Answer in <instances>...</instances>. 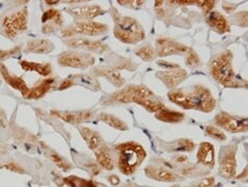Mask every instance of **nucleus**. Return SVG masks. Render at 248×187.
<instances>
[{
    "mask_svg": "<svg viewBox=\"0 0 248 187\" xmlns=\"http://www.w3.org/2000/svg\"><path fill=\"white\" fill-rule=\"evenodd\" d=\"M232 53L230 50L215 55L211 61L209 68L210 73L217 82H219L225 88H239L242 82L239 80L232 68Z\"/></svg>",
    "mask_w": 248,
    "mask_h": 187,
    "instance_id": "1",
    "label": "nucleus"
},
{
    "mask_svg": "<svg viewBox=\"0 0 248 187\" xmlns=\"http://www.w3.org/2000/svg\"><path fill=\"white\" fill-rule=\"evenodd\" d=\"M111 16L114 21V37L125 44H137L145 38L143 27L132 17L122 16L121 14L111 10Z\"/></svg>",
    "mask_w": 248,
    "mask_h": 187,
    "instance_id": "2",
    "label": "nucleus"
},
{
    "mask_svg": "<svg viewBox=\"0 0 248 187\" xmlns=\"http://www.w3.org/2000/svg\"><path fill=\"white\" fill-rule=\"evenodd\" d=\"M115 151L119 154L118 167L121 172L127 176L134 174L147 156L143 147L135 141L120 143L115 147Z\"/></svg>",
    "mask_w": 248,
    "mask_h": 187,
    "instance_id": "3",
    "label": "nucleus"
},
{
    "mask_svg": "<svg viewBox=\"0 0 248 187\" xmlns=\"http://www.w3.org/2000/svg\"><path fill=\"white\" fill-rule=\"evenodd\" d=\"M28 13L26 8L12 11L0 18V33L10 40H15L27 30Z\"/></svg>",
    "mask_w": 248,
    "mask_h": 187,
    "instance_id": "4",
    "label": "nucleus"
},
{
    "mask_svg": "<svg viewBox=\"0 0 248 187\" xmlns=\"http://www.w3.org/2000/svg\"><path fill=\"white\" fill-rule=\"evenodd\" d=\"M154 96V93L143 85H129L125 89L111 94L103 103L105 105L111 103L129 104L135 102V100L140 98H153Z\"/></svg>",
    "mask_w": 248,
    "mask_h": 187,
    "instance_id": "5",
    "label": "nucleus"
},
{
    "mask_svg": "<svg viewBox=\"0 0 248 187\" xmlns=\"http://www.w3.org/2000/svg\"><path fill=\"white\" fill-rule=\"evenodd\" d=\"M108 31L106 24L94 22V21H77L74 24L69 26L67 30L62 31V34L65 39L74 38L76 35H91L97 37L105 33Z\"/></svg>",
    "mask_w": 248,
    "mask_h": 187,
    "instance_id": "6",
    "label": "nucleus"
},
{
    "mask_svg": "<svg viewBox=\"0 0 248 187\" xmlns=\"http://www.w3.org/2000/svg\"><path fill=\"white\" fill-rule=\"evenodd\" d=\"M190 96L191 109L200 110L202 112H211L215 109L216 100L211 91L203 85H195L189 91Z\"/></svg>",
    "mask_w": 248,
    "mask_h": 187,
    "instance_id": "7",
    "label": "nucleus"
},
{
    "mask_svg": "<svg viewBox=\"0 0 248 187\" xmlns=\"http://www.w3.org/2000/svg\"><path fill=\"white\" fill-rule=\"evenodd\" d=\"M57 62L62 67L74 69H87L94 63V57L92 54L78 51H64L57 57Z\"/></svg>",
    "mask_w": 248,
    "mask_h": 187,
    "instance_id": "8",
    "label": "nucleus"
},
{
    "mask_svg": "<svg viewBox=\"0 0 248 187\" xmlns=\"http://www.w3.org/2000/svg\"><path fill=\"white\" fill-rule=\"evenodd\" d=\"M237 149L234 146H227L221 149L219 155V174L224 179H232L236 176Z\"/></svg>",
    "mask_w": 248,
    "mask_h": 187,
    "instance_id": "9",
    "label": "nucleus"
},
{
    "mask_svg": "<svg viewBox=\"0 0 248 187\" xmlns=\"http://www.w3.org/2000/svg\"><path fill=\"white\" fill-rule=\"evenodd\" d=\"M215 123L218 127L231 133L246 132L248 129L247 118L235 117L224 111L219 112L215 117Z\"/></svg>",
    "mask_w": 248,
    "mask_h": 187,
    "instance_id": "10",
    "label": "nucleus"
},
{
    "mask_svg": "<svg viewBox=\"0 0 248 187\" xmlns=\"http://www.w3.org/2000/svg\"><path fill=\"white\" fill-rule=\"evenodd\" d=\"M188 47L171 39H159L156 41L155 53L157 56L165 57L170 55H183L188 51Z\"/></svg>",
    "mask_w": 248,
    "mask_h": 187,
    "instance_id": "11",
    "label": "nucleus"
},
{
    "mask_svg": "<svg viewBox=\"0 0 248 187\" xmlns=\"http://www.w3.org/2000/svg\"><path fill=\"white\" fill-rule=\"evenodd\" d=\"M64 44L71 48L87 50V51L96 52V53H103L108 50L107 45L103 44V43L100 41H94V40H90V39L80 38V37L65 39Z\"/></svg>",
    "mask_w": 248,
    "mask_h": 187,
    "instance_id": "12",
    "label": "nucleus"
},
{
    "mask_svg": "<svg viewBox=\"0 0 248 187\" xmlns=\"http://www.w3.org/2000/svg\"><path fill=\"white\" fill-rule=\"evenodd\" d=\"M156 76L167 86V88L170 90H176L177 86L187 78L188 73L186 70L178 67L160 71L156 74Z\"/></svg>",
    "mask_w": 248,
    "mask_h": 187,
    "instance_id": "13",
    "label": "nucleus"
},
{
    "mask_svg": "<svg viewBox=\"0 0 248 187\" xmlns=\"http://www.w3.org/2000/svg\"><path fill=\"white\" fill-rule=\"evenodd\" d=\"M67 12L77 21H92L104 13V10L99 5L86 4L76 5L67 9Z\"/></svg>",
    "mask_w": 248,
    "mask_h": 187,
    "instance_id": "14",
    "label": "nucleus"
},
{
    "mask_svg": "<svg viewBox=\"0 0 248 187\" xmlns=\"http://www.w3.org/2000/svg\"><path fill=\"white\" fill-rule=\"evenodd\" d=\"M51 113L53 116L57 117L64 121L65 123L78 125L84 123V122H89L94 118V111L93 110H81V111H58L52 110Z\"/></svg>",
    "mask_w": 248,
    "mask_h": 187,
    "instance_id": "15",
    "label": "nucleus"
},
{
    "mask_svg": "<svg viewBox=\"0 0 248 187\" xmlns=\"http://www.w3.org/2000/svg\"><path fill=\"white\" fill-rule=\"evenodd\" d=\"M42 32L43 33H52L58 28H61L63 24V18L62 13L54 9H50L43 14L42 16Z\"/></svg>",
    "mask_w": 248,
    "mask_h": 187,
    "instance_id": "16",
    "label": "nucleus"
},
{
    "mask_svg": "<svg viewBox=\"0 0 248 187\" xmlns=\"http://www.w3.org/2000/svg\"><path fill=\"white\" fill-rule=\"evenodd\" d=\"M145 175L152 180L160 182H176L180 180V177L174 174L170 170L163 168V167H157V165H149L144 170Z\"/></svg>",
    "mask_w": 248,
    "mask_h": 187,
    "instance_id": "17",
    "label": "nucleus"
},
{
    "mask_svg": "<svg viewBox=\"0 0 248 187\" xmlns=\"http://www.w3.org/2000/svg\"><path fill=\"white\" fill-rule=\"evenodd\" d=\"M55 83V78L49 77L36 82L32 88H29L27 93L23 96L26 99L38 100L43 98L46 94L53 88Z\"/></svg>",
    "mask_w": 248,
    "mask_h": 187,
    "instance_id": "18",
    "label": "nucleus"
},
{
    "mask_svg": "<svg viewBox=\"0 0 248 187\" xmlns=\"http://www.w3.org/2000/svg\"><path fill=\"white\" fill-rule=\"evenodd\" d=\"M0 74H1L3 80L10 86H12L13 89L19 91L22 94V96H24L27 93L29 88L27 86L24 79L20 76H17L16 74L12 73V72L7 69L2 62L0 63Z\"/></svg>",
    "mask_w": 248,
    "mask_h": 187,
    "instance_id": "19",
    "label": "nucleus"
},
{
    "mask_svg": "<svg viewBox=\"0 0 248 187\" xmlns=\"http://www.w3.org/2000/svg\"><path fill=\"white\" fill-rule=\"evenodd\" d=\"M206 21L209 26L218 33H227L231 31V26L228 19L219 12L207 13Z\"/></svg>",
    "mask_w": 248,
    "mask_h": 187,
    "instance_id": "20",
    "label": "nucleus"
},
{
    "mask_svg": "<svg viewBox=\"0 0 248 187\" xmlns=\"http://www.w3.org/2000/svg\"><path fill=\"white\" fill-rule=\"evenodd\" d=\"M198 161L200 164L208 168H214L215 165V149L212 143L203 141L201 143L198 151Z\"/></svg>",
    "mask_w": 248,
    "mask_h": 187,
    "instance_id": "21",
    "label": "nucleus"
},
{
    "mask_svg": "<svg viewBox=\"0 0 248 187\" xmlns=\"http://www.w3.org/2000/svg\"><path fill=\"white\" fill-rule=\"evenodd\" d=\"M54 49L52 42L46 39H35L27 42L25 47L26 53H35V54H47Z\"/></svg>",
    "mask_w": 248,
    "mask_h": 187,
    "instance_id": "22",
    "label": "nucleus"
},
{
    "mask_svg": "<svg viewBox=\"0 0 248 187\" xmlns=\"http://www.w3.org/2000/svg\"><path fill=\"white\" fill-rule=\"evenodd\" d=\"M78 129L83 140L86 141L87 146H89V148L93 150V152L104 143L103 140H102L101 135L97 131H94L93 129H90L87 127H82V126L79 127Z\"/></svg>",
    "mask_w": 248,
    "mask_h": 187,
    "instance_id": "23",
    "label": "nucleus"
},
{
    "mask_svg": "<svg viewBox=\"0 0 248 187\" xmlns=\"http://www.w3.org/2000/svg\"><path fill=\"white\" fill-rule=\"evenodd\" d=\"M93 74L105 77L107 80L110 81L113 85L118 86V88H121V86H123L126 82V80L123 78L120 72L112 68H97L93 70Z\"/></svg>",
    "mask_w": 248,
    "mask_h": 187,
    "instance_id": "24",
    "label": "nucleus"
},
{
    "mask_svg": "<svg viewBox=\"0 0 248 187\" xmlns=\"http://www.w3.org/2000/svg\"><path fill=\"white\" fill-rule=\"evenodd\" d=\"M94 155H96L97 162L100 167L107 171H111L114 168L113 157L104 143L98 150L94 151Z\"/></svg>",
    "mask_w": 248,
    "mask_h": 187,
    "instance_id": "25",
    "label": "nucleus"
},
{
    "mask_svg": "<svg viewBox=\"0 0 248 187\" xmlns=\"http://www.w3.org/2000/svg\"><path fill=\"white\" fill-rule=\"evenodd\" d=\"M20 66L26 72H35L43 77H47L52 73V67L50 63H39L34 62L21 61Z\"/></svg>",
    "mask_w": 248,
    "mask_h": 187,
    "instance_id": "26",
    "label": "nucleus"
},
{
    "mask_svg": "<svg viewBox=\"0 0 248 187\" xmlns=\"http://www.w3.org/2000/svg\"><path fill=\"white\" fill-rule=\"evenodd\" d=\"M169 99L172 103L177 104L183 109H191L190 96L189 92L184 90H172L169 93Z\"/></svg>",
    "mask_w": 248,
    "mask_h": 187,
    "instance_id": "27",
    "label": "nucleus"
},
{
    "mask_svg": "<svg viewBox=\"0 0 248 187\" xmlns=\"http://www.w3.org/2000/svg\"><path fill=\"white\" fill-rule=\"evenodd\" d=\"M162 147L164 150L169 151V152L182 153V152H190V151H192L194 149V143L190 140L181 139L171 142H166Z\"/></svg>",
    "mask_w": 248,
    "mask_h": 187,
    "instance_id": "28",
    "label": "nucleus"
},
{
    "mask_svg": "<svg viewBox=\"0 0 248 187\" xmlns=\"http://www.w3.org/2000/svg\"><path fill=\"white\" fill-rule=\"evenodd\" d=\"M41 148L43 149L45 155L47 157H49L50 159L54 162V164L57 165V167L60 169L63 170V171H69L73 168V165L67 159H64L63 157H62L57 152H55L54 150H52L51 148H49L48 146H46L45 143H42Z\"/></svg>",
    "mask_w": 248,
    "mask_h": 187,
    "instance_id": "29",
    "label": "nucleus"
},
{
    "mask_svg": "<svg viewBox=\"0 0 248 187\" xmlns=\"http://www.w3.org/2000/svg\"><path fill=\"white\" fill-rule=\"evenodd\" d=\"M155 117L157 120L165 122V123H180V122L183 121L185 118L184 113L166 109V107L156 112Z\"/></svg>",
    "mask_w": 248,
    "mask_h": 187,
    "instance_id": "30",
    "label": "nucleus"
},
{
    "mask_svg": "<svg viewBox=\"0 0 248 187\" xmlns=\"http://www.w3.org/2000/svg\"><path fill=\"white\" fill-rule=\"evenodd\" d=\"M71 79L74 82V84L82 85L84 88L92 90V91H99L100 88V82L96 77L86 75V74H79L71 77Z\"/></svg>",
    "mask_w": 248,
    "mask_h": 187,
    "instance_id": "31",
    "label": "nucleus"
},
{
    "mask_svg": "<svg viewBox=\"0 0 248 187\" xmlns=\"http://www.w3.org/2000/svg\"><path fill=\"white\" fill-rule=\"evenodd\" d=\"M99 120L101 122H103V123L107 124L108 126L116 129V130H121V131L128 130V126L127 124H125V122H123L121 119L116 118L115 116H112L110 113L103 112L99 114Z\"/></svg>",
    "mask_w": 248,
    "mask_h": 187,
    "instance_id": "32",
    "label": "nucleus"
},
{
    "mask_svg": "<svg viewBox=\"0 0 248 187\" xmlns=\"http://www.w3.org/2000/svg\"><path fill=\"white\" fill-rule=\"evenodd\" d=\"M134 103L142 106L144 109H147L150 112H155V113L165 107L162 102L158 101V100H156L154 97L153 98H140V99L135 100Z\"/></svg>",
    "mask_w": 248,
    "mask_h": 187,
    "instance_id": "33",
    "label": "nucleus"
},
{
    "mask_svg": "<svg viewBox=\"0 0 248 187\" xmlns=\"http://www.w3.org/2000/svg\"><path fill=\"white\" fill-rule=\"evenodd\" d=\"M64 183L70 187H97L92 180H85L76 176H70L63 179Z\"/></svg>",
    "mask_w": 248,
    "mask_h": 187,
    "instance_id": "34",
    "label": "nucleus"
},
{
    "mask_svg": "<svg viewBox=\"0 0 248 187\" xmlns=\"http://www.w3.org/2000/svg\"><path fill=\"white\" fill-rule=\"evenodd\" d=\"M135 54L138 57H140V59L143 60L144 62H151L154 60L156 56L155 49L153 48L151 45H144L140 48H138L135 51Z\"/></svg>",
    "mask_w": 248,
    "mask_h": 187,
    "instance_id": "35",
    "label": "nucleus"
},
{
    "mask_svg": "<svg viewBox=\"0 0 248 187\" xmlns=\"http://www.w3.org/2000/svg\"><path fill=\"white\" fill-rule=\"evenodd\" d=\"M186 54V64L191 68H198L202 66V62L200 57L193 49L189 48L188 51L185 53Z\"/></svg>",
    "mask_w": 248,
    "mask_h": 187,
    "instance_id": "36",
    "label": "nucleus"
},
{
    "mask_svg": "<svg viewBox=\"0 0 248 187\" xmlns=\"http://www.w3.org/2000/svg\"><path fill=\"white\" fill-rule=\"evenodd\" d=\"M14 131V135L16 136V139H18L19 140H23V141H35L36 138L34 135H32L31 133H29L28 131L24 130V129L21 128H15L13 129Z\"/></svg>",
    "mask_w": 248,
    "mask_h": 187,
    "instance_id": "37",
    "label": "nucleus"
},
{
    "mask_svg": "<svg viewBox=\"0 0 248 187\" xmlns=\"http://www.w3.org/2000/svg\"><path fill=\"white\" fill-rule=\"evenodd\" d=\"M206 133L210 136V138H212L217 140L222 141V140H227V136H225L224 132L221 130V129H219L218 127H215V126H208L206 128Z\"/></svg>",
    "mask_w": 248,
    "mask_h": 187,
    "instance_id": "38",
    "label": "nucleus"
},
{
    "mask_svg": "<svg viewBox=\"0 0 248 187\" xmlns=\"http://www.w3.org/2000/svg\"><path fill=\"white\" fill-rule=\"evenodd\" d=\"M21 50V46H17V47H14L10 50H2L0 49V62H4L5 60L10 59V57L16 55L20 52Z\"/></svg>",
    "mask_w": 248,
    "mask_h": 187,
    "instance_id": "39",
    "label": "nucleus"
},
{
    "mask_svg": "<svg viewBox=\"0 0 248 187\" xmlns=\"http://www.w3.org/2000/svg\"><path fill=\"white\" fill-rule=\"evenodd\" d=\"M193 187H217V185L213 177H207L202 179L198 183H195Z\"/></svg>",
    "mask_w": 248,
    "mask_h": 187,
    "instance_id": "40",
    "label": "nucleus"
},
{
    "mask_svg": "<svg viewBox=\"0 0 248 187\" xmlns=\"http://www.w3.org/2000/svg\"><path fill=\"white\" fill-rule=\"evenodd\" d=\"M0 169H6V170H9V171H15V172H21V174H22V172H24L23 168H21L19 164L15 163V162H9V163H6L4 165H1V167H0Z\"/></svg>",
    "mask_w": 248,
    "mask_h": 187,
    "instance_id": "41",
    "label": "nucleus"
},
{
    "mask_svg": "<svg viewBox=\"0 0 248 187\" xmlns=\"http://www.w3.org/2000/svg\"><path fill=\"white\" fill-rule=\"evenodd\" d=\"M236 21L239 25L246 27L247 26V12L239 13L236 16Z\"/></svg>",
    "mask_w": 248,
    "mask_h": 187,
    "instance_id": "42",
    "label": "nucleus"
},
{
    "mask_svg": "<svg viewBox=\"0 0 248 187\" xmlns=\"http://www.w3.org/2000/svg\"><path fill=\"white\" fill-rule=\"evenodd\" d=\"M196 3L201 6L203 12L209 13V12H211V10L213 9L215 1H198Z\"/></svg>",
    "mask_w": 248,
    "mask_h": 187,
    "instance_id": "43",
    "label": "nucleus"
},
{
    "mask_svg": "<svg viewBox=\"0 0 248 187\" xmlns=\"http://www.w3.org/2000/svg\"><path fill=\"white\" fill-rule=\"evenodd\" d=\"M74 85V82H73V80L71 78H68V79H64L63 81H62V83L60 84V86H58V90H65V89H69L71 88V86Z\"/></svg>",
    "mask_w": 248,
    "mask_h": 187,
    "instance_id": "44",
    "label": "nucleus"
},
{
    "mask_svg": "<svg viewBox=\"0 0 248 187\" xmlns=\"http://www.w3.org/2000/svg\"><path fill=\"white\" fill-rule=\"evenodd\" d=\"M107 180H108V182L110 183L112 186H118V185L120 184V182H121L120 178H119L118 176H116V175L109 176V177L107 178Z\"/></svg>",
    "mask_w": 248,
    "mask_h": 187,
    "instance_id": "45",
    "label": "nucleus"
},
{
    "mask_svg": "<svg viewBox=\"0 0 248 187\" xmlns=\"http://www.w3.org/2000/svg\"><path fill=\"white\" fill-rule=\"evenodd\" d=\"M122 187H141V186L137 185V184H135V183H127V184H125V185H123Z\"/></svg>",
    "mask_w": 248,
    "mask_h": 187,
    "instance_id": "46",
    "label": "nucleus"
},
{
    "mask_svg": "<svg viewBox=\"0 0 248 187\" xmlns=\"http://www.w3.org/2000/svg\"><path fill=\"white\" fill-rule=\"evenodd\" d=\"M46 3H48L49 5H53V3H58V1H46Z\"/></svg>",
    "mask_w": 248,
    "mask_h": 187,
    "instance_id": "47",
    "label": "nucleus"
},
{
    "mask_svg": "<svg viewBox=\"0 0 248 187\" xmlns=\"http://www.w3.org/2000/svg\"><path fill=\"white\" fill-rule=\"evenodd\" d=\"M170 187H182V186H179V185H173V186H170Z\"/></svg>",
    "mask_w": 248,
    "mask_h": 187,
    "instance_id": "48",
    "label": "nucleus"
}]
</instances>
